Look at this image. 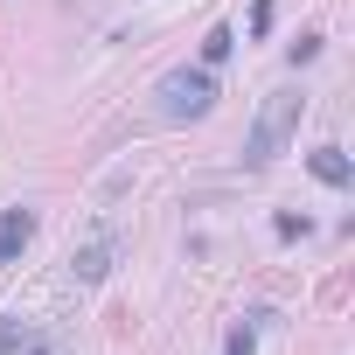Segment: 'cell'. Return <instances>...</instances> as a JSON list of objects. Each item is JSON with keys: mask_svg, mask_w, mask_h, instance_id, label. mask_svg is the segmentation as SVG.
Returning <instances> with one entry per match:
<instances>
[{"mask_svg": "<svg viewBox=\"0 0 355 355\" xmlns=\"http://www.w3.org/2000/svg\"><path fill=\"white\" fill-rule=\"evenodd\" d=\"M223 355H258V313H244V320L230 327V341H223Z\"/></svg>", "mask_w": 355, "mask_h": 355, "instance_id": "cell-8", "label": "cell"}, {"mask_svg": "<svg viewBox=\"0 0 355 355\" xmlns=\"http://www.w3.org/2000/svg\"><path fill=\"white\" fill-rule=\"evenodd\" d=\"M272 230H279V237L293 244V237H306V216H293V209H279V216H272Z\"/></svg>", "mask_w": 355, "mask_h": 355, "instance_id": "cell-9", "label": "cell"}, {"mask_svg": "<svg viewBox=\"0 0 355 355\" xmlns=\"http://www.w3.org/2000/svg\"><path fill=\"white\" fill-rule=\"evenodd\" d=\"M112 258H119V237H91L77 258H70V272H77V286H98L105 272H112Z\"/></svg>", "mask_w": 355, "mask_h": 355, "instance_id": "cell-4", "label": "cell"}, {"mask_svg": "<svg viewBox=\"0 0 355 355\" xmlns=\"http://www.w3.org/2000/svg\"><path fill=\"white\" fill-rule=\"evenodd\" d=\"M216 70H202V63H174L160 84H153V112L160 119H174V125H182V119H209L216 112Z\"/></svg>", "mask_w": 355, "mask_h": 355, "instance_id": "cell-2", "label": "cell"}, {"mask_svg": "<svg viewBox=\"0 0 355 355\" xmlns=\"http://www.w3.org/2000/svg\"><path fill=\"white\" fill-rule=\"evenodd\" d=\"M0 355H42V334H35V327H15V320H0Z\"/></svg>", "mask_w": 355, "mask_h": 355, "instance_id": "cell-6", "label": "cell"}, {"mask_svg": "<svg viewBox=\"0 0 355 355\" xmlns=\"http://www.w3.org/2000/svg\"><path fill=\"white\" fill-rule=\"evenodd\" d=\"M313 56H320V35H300V42H293V70H300V63H313Z\"/></svg>", "mask_w": 355, "mask_h": 355, "instance_id": "cell-11", "label": "cell"}, {"mask_svg": "<svg viewBox=\"0 0 355 355\" xmlns=\"http://www.w3.org/2000/svg\"><path fill=\"white\" fill-rule=\"evenodd\" d=\"M272 15H279V0H251V35H265V28H272Z\"/></svg>", "mask_w": 355, "mask_h": 355, "instance_id": "cell-10", "label": "cell"}, {"mask_svg": "<svg viewBox=\"0 0 355 355\" xmlns=\"http://www.w3.org/2000/svg\"><path fill=\"white\" fill-rule=\"evenodd\" d=\"M230 49H237V35H230V28H209V35H202V56H196V63H202V70H223V63H230Z\"/></svg>", "mask_w": 355, "mask_h": 355, "instance_id": "cell-7", "label": "cell"}, {"mask_svg": "<svg viewBox=\"0 0 355 355\" xmlns=\"http://www.w3.org/2000/svg\"><path fill=\"white\" fill-rule=\"evenodd\" d=\"M306 167H313V182H320V189H348V182H355V160H348L341 146H313Z\"/></svg>", "mask_w": 355, "mask_h": 355, "instance_id": "cell-5", "label": "cell"}, {"mask_svg": "<svg viewBox=\"0 0 355 355\" xmlns=\"http://www.w3.org/2000/svg\"><path fill=\"white\" fill-rule=\"evenodd\" d=\"M300 112H306V91H293V84H286V91H272V98L258 105V119H251V132H244V153H237V160H244V167H272V160L286 153V139L300 132Z\"/></svg>", "mask_w": 355, "mask_h": 355, "instance_id": "cell-1", "label": "cell"}, {"mask_svg": "<svg viewBox=\"0 0 355 355\" xmlns=\"http://www.w3.org/2000/svg\"><path fill=\"white\" fill-rule=\"evenodd\" d=\"M28 237H35V209H0V265H15L21 251H28Z\"/></svg>", "mask_w": 355, "mask_h": 355, "instance_id": "cell-3", "label": "cell"}]
</instances>
